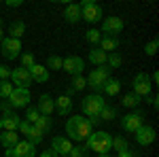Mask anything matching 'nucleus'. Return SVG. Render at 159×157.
Wrapping results in <instances>:
<instances>
[{"instance_id": "nucleus-1", "label": "nucleus", "mask_w": 159, "mask_h": 157, "mask_svg": "<svg viewBox=\"0 0 159 157\" xmlns=\"http://www.w3.org/2000/svg\"><path fill=\"white\" fill-rule=\"evenodd\" d=\"M91 132H93V123L87 117H83V115H74L66 123V134L72 140H76V142H85L87 138L91 136Z\"/></svg>"}, {"instance_id": "nucleus-2", "label": "nucleus", "mask_w": 159, "mask_h": 157, "mask_svg": "<svg viewBox=\"0 0 159 157\" xmlns=\"http://www.w3.org/2000/svg\"><path fill=\"white\" fill-rule=\"evenodd\" d=\"M106 106V100L100 96V94H89V96L83 98V102H81V109H83V117H87V119L91 121L93 125L96 123H100V113H102V109Z\"/></svg>"}, {"instance_id": "nucleus-3", "label": "nucleus", "mask_w": 159, "mask_h": 157, "mask_svg": "<svg viewBox=\"0 0 159 157\" xmlns=\"http://www.w3.org/2000/svg\"><path fill=\"white\" fill-rule=\"evenodd\" d=\"M83 149H89V151H96L100 155H104L112 149V136L108 132H91V136L85 140Z\"/></svg>"}, {"instance_id": "nucleus-4", "label": "nucleus", "mask_w": 159, "mask_h": 157, "mask_svg": "<svg viewBox=\"0 0 159 157\" xmlns=\"http://www.w3.org/2000/svg\"><path fill=\"white\" fill-rule=\"evenodd\" d=\"M110 79V70L106 68V66H98V68H93L91 72H89V76H87V87H91L93 89V94H98V91H102V87H104V83Z\"/></svg>"}, {"instance_id": "nucleus-5", "label": "nucleus", "mask_w": 159, "mask_h": 157, "mask_svg": "<svg viewBox=\"0 0 159 157\" xmlns=\"http://www.w3.org/2000/svg\"><path fill=\"white\" fill-rule=\"evenodd\" d=\"M79 9H81V19H85L89 24H96V21L102 19V9L91 0H83L79 4Z\"/></svg>"}, {"instance_id": "nucleus-6", "label": "nucleus", "mask_w": 159, "mask_h": 157, "mask_svg": "<svg viewBox=\"0 0 159 157\" xmlns=\"http://www.w3.org/2000/svg\"><path fill=\"white\" fill-rule=\"evenodd\" d=\"M151 89H153V85H151V76L147 72H140L134 76V94L138 98H147L151 96Z\"/></svg>"}, {"instance_id": "nucleus-7", "label": "nucleus", "mask_w": 159, "mask_h": 157, "mask_svg": "<svg viewBox=\"0 0 159 157\" xmlns=\"http://www.w3.org/2000/svg\"><path fill=\"white\" fill-rule=\"evenodd\" d=\"M0 49H2V55H4L7 60H15V58H19V51H21V40L7 36V38H2Z\"/></svg>"}, {"instance_id": "nucleus-8", "label": "nucleus", "mask_w": 159, "mask_h": 157, "mask_svg": "<svg viewBox=\"0 0 159 157\" xmlns=\"http://www.w3.org/2000/svg\"><path fill=\"white\" fill-rule=\"evenodd\" d=\"M36 146L30 145L28 140H19L13 149H7V157H34Z\"/></svg>"}, {"instance_id": "nucleus-9", "label": "nucleus", "mask_w": 159, "mask_h": 157, "mask_svg": "<svg viewBox=\"0 0 159 157\" xmlns=\"http://www.w3.org/2000/svg\"><path fill=\"white\" fill-rule=\"evenodd\" d=\"M28 102H30V89H19V87H15L13 94L9 96V106H11V109L28 106Z\"/></svg>"}, {"instance_id": "nucleus-10", "label": "nucleus", "mask_w": 159, "mask_h": 157, "mask_svg": "<svg viewBox=\"0 0 159 157\" xmlns=\"http://www.w3.org/2000/svg\"><path fill=\"white\" fill-rule=\"evenodd\" d=\"M83 68H85V62L81 60L79 55H70V58H66L64 64H61V70H66L68 74H72V76H79V74L83 72Z\"/></svg>"}, {"instance_id": "nucleus-11", "label": "nucleus", "mask_w": 159, "mask_h": 157, "mask_svg": "<svg viewBox=\"0 0 159 157\" xmlns=\"http://www.w3.org/2000/svg\"><path fill=\"white\" fill-rule=\"evenodd\" d=\"M142 125H144V121H142V115H140V113H129V115L121 117V127L125 132L134 134L136 130H140Z\"/></svg>"}, {"instance_id": "nucleus-12", "label": "nucleus", "mask_w": 159, "mask_h": 157, "mask_svg": "<svg viewBox=\"0 0 159 157\" xmlns=\"http://www.w3.org/2000/svg\"><path fill=\"white\" fill-rule=\"evenodd\" d=\"M123 30V19L121 17H106L102 21V34L104 36H115Z\"/></svg>"}, {"instance_id": "nucleus-13", "label": "nucleus", "mask_w": 159, "mask_h": 157, "mask_svg": "<svg viewBox=\"0 0 159 157\" xmlns=\"http://www.w3.org/2000/svg\"><path fill=\"white\" fill-rule=\"evenodd\" d=\"M11 79H13V85H17L19 89H28V85L32 83V76L28 72V68H15L11 70Z\"/></svg>"}, {"instance_id": "nucleus-14", "label": "nucleus", "mask_w": 159, "mask_h": 157, "mask_svg": "<svg viewBox=\"0 0 159 157\" xmlns=\"http://www.w3.org/2000/svg\"><path fill=\"white\" fill-rule=\"evenodd\" d=\"M136 140H138V145L142 146H148L155 142V130L151 127V125H142L140 130H136Z\"/></svg>"}, {"instance_id": "nucleus-15", "label": "nucleus", "mask_w": 159, "mask_h": 157, "mask_svg": "<svg viewBox=\"0 0 159 157\" xmlns=\"http://www.w3.org/2000/svg\"><path fill=\"white\" fill-rule=\"evenodd\" d=\"M51 149L57 153V155H64L68 157V153L72 151V145H70V140L68 138H61V136H55L53 140H51Z\"/></svg>"}, {"instance_id": "nucleus-16", "label": "nucleus", "mask_w": 159, "mask_h": 157, "mask_svg": "<svg viewBox=\"0 0 159 157\" xmlns=\"http://www.w3.org/2000/svg\"><path fill=\"white\" fill-rule=\"evenodd\" d=\"M19 123H21V119H19L13 110H9V113L2 115V130H4V132H17Z\"/></svg>"}, {"instance_id": "nucleus-17", "label": "nucleus", "mask_w": 159, "mask_h": 157, "mask_svg": "<svg viewBox=\"0 0 159 157\" xmlns=\"http://www.w3.org/2000/svg\"><path fill=\"white\" fill-rule=\"evenodd\" d=\"M38 113L40 115H47V117H51V113L55 110V100L51 96H47V94H43V96L38 98Z\"/></svg>"}, {"instance_id": "nucleus-18", "label": "nucleus", "mask_w": 159, "mask_h": 157, "mask_svg": "<svg viewBox=\"0 0 159 157\" xmlns=\"http://www.w3.org/2000/svg\"><path fill=\"white\" fill-rule=\"evenodd\" d=\"M28 72L32 76V81H36V83H45L49 79V70L45 66H40V64H34L32 68H28Z\"/></svg>"}, {"instance_id": "nucleus-19", "label": "nucleus", "mask_w": 159, "mask_h": 157, "mask_svg": "<svg viewBox=\"0 0 159 157\" xmlns=\"http://www.w3.org/2000/svg\"><path fill=\"white\" fill-rule=\"evenodd\" d=\"M117 47H119V40H117V36H102L98 49H102V51L108 55V53H115V51H117Z\"/></svg>"}, {"instance_id": "nucleus-20", "label": "nucleus", "mask_w": 159, "mask_h": 157, "mask_svg": "<svg viewBox=\"0 0 159 157\" xmlns=\"http://www.w3.org/2000/svg\"><path fill=\"white\" fill-rule=\"evenodd\" d=\"M64 17H66V21H70V24H76V21L81 19V9H79V4H66Z\"/></svg>"}, {"instance_id": "nucleus-21", "label": "nucleus", "mask_w": 159, "mask_h": 157, "mask_svg": "<svg viewBox=\"0 0 159 157\" xmlns=\"http://www.w3.org/2000/svg\"><path fill=\"white\" fill-rule=\"evenodd\" d=\"M55 109L60 110V115H70V110H72V100L68 96H60L55 100Z\"/></svg>"}, {"instance_id": "nucleus-22", "label": "nucleus", "mask_w": 159, "mask_h": 157, "mask_svg": "<svg viewBox=\"0 0 159 157\" xmlns=\"http://www.w3.org/2000/svg\"><path fill=\"white\" fill-rule=\"evenodd\" d=\"M17 142H19L17 132H2V136H0V145L4 146V149H13Z\"/></svg>"}, {"instance_id": "nucleus-23", "label": "nucleus", "mask_w": 159, "mask_h": 157, "mask_svg": "<svg viewBox=\"0 0 159 157\" xmlns=\"http://www.w3.org/2000/svg\"><path fill=\"white\" fill-rule=\"evenodd\" d=\"M106 58H108V55H106L102 49L93 47L91 51H89V62H91L93 66H104V64H106Z\"/></svg>"}, {"instance_id": "nucleus-24", "label": "nucleus", "mask_w": 159, "mask_h": 157, "mask_svg": "<svg viewBox=\"0 0 159 157\" xmlns=\"http://www.w3.org/2000/svg\"><path fill=\"white\" fill-rule=\"evenodd\" d=\"M43 138H45V134L40 132L36 125H30V132L25 134V140H28L30 145H34V146H36L38 142H43Z\"/></svg>"}, {"instance_id": "nucleus-25", "label": "nucleus", "mask_w": 159, "mask_h": 157, "mask_svg": "<svg viewBox=\"0 0 159 157\" xmlns=\"http://www.w3.org/2000/svg\"><path fill=\"white\" fill-rule=\"evenodd\" d=\"M102 91H106L108 96H117L119 91H121V81H117V79H108L104 87H102Z\"/></svg>"}, {"instance_id": "nucleus-26", "label": "nucleus", "mask_w": 159, "mask_h": 157, "mask_svg": "<svg viewBox=\"0 0 159 157\" xmlns=\"http://www.w3.org/2000/svg\"><path fill=\"white\" fill-rule=\"evenodd\" d=\"M9 32H11V38H17V40H19V38L25 34V24L24 21H13L11 28H9Z\"/></svg>"}, {"instance_id": "nucleus-27", "label": "nucleus", "mask_w": 159, "mask_h": 157, "mask_svg": "<svg viewBox=\"0 0 159 157\" xmlns=\"http://www.w3.org/2000/svg\"><path fill=\"white\" fill-rule=\"evenodd\" d=\"M102 32L100 30H96V28H91V30H87L85 32V40L87 43H91V45H100V40H102Z\"/></svg>"}, {"instance_id": "nucleus-28", "label": "nucleus", "mask_w": 159, "mask_h": 157, "mask_svg": "<svg viewBox=\"0 0 159 157\" xmlns=\"http://www.w3.org/2000/svg\"><path fill=\"white\" fill-rule=\"evenodd\" d=\"M34 125H36V127H38V130H40L43 134H47V132L51 130V125H53V123H51V117H47V115H40V117L36 119V123H34Z\"/></svg>"}, {"instance_id": "nucleus-29", "label": "nucleus", "mask_w": 159, "mask_h": 157, "mask_svg": "<svg viewBox=\"0 0 159 157\" xmlns=\"http://www.w3.org/2000/svg\"><path fill=\"white\" fill-rule=\"evenodd\" d=\"M115 117H117V109H115V106H108V104H106V106L102 109V113H100V117H98V119H100V121H112Z\"/></svg>"}, {"instance_id": "nucleus-30", "label": "nucleus", "mask_w": 159, "mask_h": 157, "mask_svg": "<svg viewBox=\"0 0 159 157\" xmlns=\"http://www.w3.org/2000/svg\"><path fill=\"white\" fill-rule=\"evenodd\" d=\"M121 104H123V106H127V109H134V106L140 104V98L136 96V94H127V96H123Z\"/></svg>"}, {"instance_id": "nucleus-31", "label": "nucleus", "mask_w": 159, "mask_h": 157, "mask_svg": "<svg viewBox=\"0 0 159 157\" xmlns=\"http://www.w3.org/2000/svg\"><path fill=\"white\" fill-rule=\"evenodd\" d=\"M61 64H64V60L60 55H49L47 58V68H51V70H61Z\"/></svg>"}, {"instance_id": "nucleus-32", "label": "nucleus", "mask_w": 159, "mask_h": 157, "mask_svg": "<svg viewBox=\"0 0 159 157\" xmlns=\"http://www.w3.org/2000/svg\"><path fill=\"white\" fill-rule=\"evenodd\" d=\"M106 64H108V66H106V68H119V66H121L123 64V60H121V55H119V53H110L108 58H106Z\"/></svg>"}, {"instance_id": "nucleus-33", "label": "nucleus", "mask_w": 159, "mask_h": 157, "mask_svg": "<svg viewBox=\"0 0 159 157\" xmlns=\"http://www.w3.org/2000/svg\"><path fill=\"white\" fill-rule=\"evenodd\" d=\"M112 149H115L117 153H121V151L129 149V146H127V140H125L123 136H117V138H112Z\"/></svg>"}, {"instance_id": "nucleus-34", "label": "nucleus", "mask_w": 159, "mask_h": 157, "mask_svg": "<svg viewBox=\"0 0 159 157\" xmlns=\"http://www.w3.org/2000/svg\"><path fill=\"white\" fill-rule=\"evenodd\" d=\"M38 117H40V113H38V109H36V106H28V110H25V121L34 125Z\"/></svg>"}, {"instance_id": "nucleus-35", "label": "nucleus", "mask_w": 159, "mask_h": 157, "mask_svg": "<svg viewBox=\"0 0 159 157\" xmlns=\"http://www.w3.org/2000/svg\"><path fill=\"white\" fill-rule=\"evenodd\" d=\"M13 89H15V87H13L9 81H0V98H9L13 94Z\"/></svg>"}, {"instance_id": "nucleus-36", "label": "nucleus", "mask_w": 159, "mask_h": 157, "mask_svg": "<svg viewBox=\"0 0 159 157\" xmlns=\"http://www.w3.org/2000/svg\"><path fill=\"white\" fill-rule=\"evenodd\" d=\"M85 87H87V81L83 79V76H81V74L72 79V87H70L72 91H81V89H85Z\"/></svg>"}, {"instance_id": "nucleus-37", "label": "nucleus", "mask_w": 159, "mask_h": 157, "mask_svg": "<svg viewBox=\"0 0 159 157\" xmlns=\"http://www.w3.org/2000/svg\"><path fill=\"white\" fill-rule=\"evenodd\" d=\"M157 47H159V40H157V38L148 40L147 45H144V51H147V55H155V53H157Z\"/></svg>"}, {"instance_id": "nucleus-38", "label": "nucleus", "mask_w": 159, "mask_h": 157, "mask_svg": "<svg viewBox=\"0 0 159 157\" xmlns=\"http://www.w3.org/2000/svg\"><path fill=\"white\" fill-rule=\"evenodd\" d=\"M21 64H24V68H32L36 62H34V55L32 53H24L21 55Z\"/></svg>"}, {"instance_id": "nucleus-39", "label": "nucleus", "mask_w": 159, "mask_h": 157, "mask_svg": "<svg viewBox=\"0 0 159 157\" xmlns=\"http://www.w3.org/2000/svg\"><path fill=\"white\" fill-rule=\"evenodd\" d=\"M11 76V68L9 66H0V81H9Z\"/></svg>"}, {"instance_id": "nucleus-40", "label": "nucleus", "mask_w": 159, "mask_h": 157, "mask_svg": "<svg viewBox=\"0 0 159 157\" xmlns=\"http://www.w3.org/2000/svg\"><path fill=\"white\" fill-rule=\"evenodd\" d=\"M83 151H85V149H81V146H72V151L68 153V157H81Z\"/></svg>"}, {"instance_id": "nucleus-41", "label": "nucleus", "mask_w": 159, "mask_h": 157, "mask_svg": "<svg viewBox=\"0 0 159 157\" xmlns=\"http://www.w3.org/2000/svg\"><path fill=\"white\" fill-rule=\"evenodd\" d=\"M119 157H138V153H136V151H132V149H125V151H121V153H119Z\"/></svg>"}, {"instance_id": "nucleus-42", "label": "nucleus", "mask_w": 159, "mask_h": 157, "mask_svg": "<svg viewBox=\"0 0 159 157\" xmlns=\"http://www.w3.org/2000/svg\"><path fill=\"white\" fill-rule=\"evenodd\" d=\"M40 157H57V153H55L53 149H45V151L40 153Z\"/></svg>"}, {"instance_id": "nucleus-43", "label": "nucleus", "mask_w": 159, "mask_h": 157, "mask_svg": "<svg viewBox=\"0 0 159 157\" xmlns=\"http://www.w3.org/2000/svg\"><path fill=\"white\" fill-rule=\"evenodd\" d=\"M7 7H21V0H7Z\"/></svg>"}, {"instance_id": "nucleus-44", "label": "nucleus", "mask_w": 159, "mask_h": 157, "mask_svg": "<svg viewBox=\"0 0 159 157\" xmlns=\"http://www.w3.org/2000/svg\"><path fill=\"white\" fill-rule=\"evenodd\" d=\"M147 98H148V102H151V104H153V106H157V104H159L157 96H147Z\"/></svg>"}, {"instance_id": "nucleus-45", "label": "nucleus", "mask_w": 159, "mask_h": 157, "mask_svg": "<svg viewBox=\"0 0 159 157\" xmlns=\"http://www.w3.org/2000/svg\"><path fill=\"white\" fill-rule=\"evenodd\" d=\"M2 38H4V32H2V19H0V43H2Z\"/></svg>"}, {"instance_id": "nucleus-46", "label": "nucleus", "mask_w": 159, "mask_h": 157, "mask_svg": "<svg viewBox=\"0 0 159 157\" xmlns=\"http://www.w3.org/2000/svg\"><path fill=\"white\" fill-rule=\"evenodd\" d=\"M98 157H110V155H108V153H104V155H98Z\"/></svg>"}, {"instance_id": "nucleus-47", "label": "nucleus", "mask_w": 159, "mask_h": 157, "mask_svg": "<svg viewBox=\"0 0 159 157\" xmlns=\"http://www.w3.org/2000/svg\"><path fill=\"white\" fill-rule=\"evenodd\" d=\"M0 130H2V117H0Z\"/></svg>"}, {"instance_id": "nucleus-48", "label": "nucleus", "mask_w": 159, "mask_h": 157, "mask_svg": "<svg viewBox=\"0 0 159 157\" xmlns=\"http://www.w3.org/2000/svg\"><path fill=\"white\" fill-rule=\"evenodd\" d=\"M81 157H87V155H81Z\"/></svg>"}, {"instance_id": "nucleus-49", "label": "nucleus", "mask_w": 159, "mask_h": 157, "mask_svg": "<svg viewBox=\"0 0 159 157\" xmlns=\"http://www.w3.org/2000/svg\"><path fill=\"white\" fill-rule=\"evenodd\" d=\"M4 157H7V155H4Z\"/></svg>"}]
</instances>
